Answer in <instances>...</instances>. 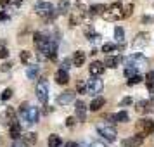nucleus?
Segmentation results:
<instances>
[{
	"label": "nucleus",
	"instance_id": "c85d7f7f",
	"mask_svg": "<svg viewBox=\"0 0 154 147\" xmlns=\"http://www.w3.org/2000/svg\"><path fill=\"white\" fill-rule=\"evenodd\" d=\"M38 69H40V68H38L36 64H29V68L26 69V76H28L29 80H35L36 75H38Z\"/></svg>",
	"mask_w": 154,
	"mask_h": 147
},
{
	"label": "nucleus",
	"instance_id": "79ce46f5",
	"mask_svg": "<svg viewBox=\"0 0 154 147\" xmlns=\"http://www.w3.org/2000/svg\"><path fill=\"white\" fill-rule=\"evenodd\" d=\"M12 147H28L24 142H21V140H16L14 144H12Z\"/></svg>",
	"mask_w": 154,
	"mask_h": 147
},
{
	"label": "nucleus",
	"instance_id": "0eeeda50",
	"mask_svg": "<svg viewBox=\"0 0 154 147\" xmlns=\"http://www.w3.org/2000/svg\"><path fill=\"white\" fill-rule=\"evenodd\" d=\"M14 121H16V109L14 107H5L0 114V125L11 126Z\"/></svg>",
	"mask_w": 154,
	"mask_h": 147
},
{
	"label": "nucleus",
	"instance_id": "6e6552de",
	"mask_svg": "<svg viewBox=\"0 0 154 147\" xmlns=\"http://www.w3.org/2000/svg\"><path fill=\"white\" fill-rule=\"evenodd\" d=\"M97 132H99L100 137H104V139L109 140V142H114V140H116V130L112 128V125H99Z\"/></svg>",
	"mask_w": 154,
	"mask_h": 147
},
{
	"label": "nucleus",
	"instance_id": "e433bc0d",
	"mask_svg": "<svg viewBox=\"0 0 154 147\" xmlns=\"http://www.w3.org/2000/svg\"><path fill=\"white\" fill-rule=\"evenodd\" d=\"M142 80H144V78L140 76V75H137V76H133V78H130V80H128V85H137V83H140Z\"/></svg>",
	"mask_w": 154,
	"mask_h": 147
},
{
	"label": "nucleus",
	"instance_id": "c03bdc74",
	"mask_svg": "<svg viewBox=\"0 0 154 147\" xmlns=\"http://www.w3.org/2000/svg\"><path fill=\"white\" fill-rule=\"evenodd\" d=\"M11 66H12L11 63H5L4 66H2V68H0V69H2V71H9V69H11Z\"/></svg>",
	"mask_w": 154,
	"mask_h": 147
},
{
	"label": "nucleus",
	"instance_id": "9b49d317",
	"mask_svg": "<svg viewBox=\"0 0 154 147\" xmlns=\"http://www.w3.org/2000/svg\"><path fill=\"white\" fill-rule=\"evenodd\" d=\"M33 42H35V47L38 52H42L45 47H47V43L50 42V38L47 35H43V33H40V31H36L35 35H33Z\"/></svg>",
	"mask_w": 154,
	"mask_h": 147
},
{
	"label": "nucleus",
	"instance_id": "b1692460",
	"mask_svg": "<svg viewBox=\"0 0 154 147\" xmlns=\"http://www.w3.org/2000/svg\"><path fill=\"white\" fill-rule=\"evenodd\" d=\"M119 63H121V57H119V56H112V57L109 56L104 61V66H107V68H116Z\"/></svg>",
	"mask_w": 154,
	"mask_h": 147
},
{
	"label": "nucleus",
	"instance_id": "72a5a7b5",
	"mask_svg": "<svg viewBox=\"0 0 154 147\" xmlns=\"http://www.w3.org/2000/svg\"><path fill=\"white\" fill-rule=\"evenodd\" d=\"M11 97H12V90L11 88H5V90L0 93V100H9Z\"/></svg>",
	"mask_w": 154,
	"mask_h": 147
},
{
	"label": "nucleus",
	"instance_id": "20e7f679",
	"mask_svg": "<svg viewBox=\"0 0 154 147\" xmlns=\"http://www.w3.org/2000/svg\"><path fill=\"white\" fill-rule=\"evenodd\" d=\"M35 92H36V99H38L43 106L49 102V83H47L45 78H40V80H38Z\"/></svg>",
	"mask_w": 154,
	"mask_h": 147
},
{
	"label": "nucleus",
	"instance_id": "5701e85b",
	"mask_svg": "<svg viewBox=\"0 0 154 147\" xmlns=\"http://www.w3.org/2000/svg\"><path fill=\"white\" fill-rule=\"evenodd\" d=\"M88 11H90V12H88L90 16H102L104 11H106V5L104 4H95V5H92Z\"/></svg>",
	"mask_w": 154,
	"mask_h": 147
},
{
	"label": "nucleus",
	"instance_id": "473e14b6",
	"mask_svg": "<svg viewBox=\"0 0 154 147\" xmlns=\"http://www.w3.org/2000/svg\"><path fill=\"white\" fill-rule=\"evenodd\" d=\"M26 145H33L36 142V133H33V132H29V133H26L24 135V140H23Z\"/></svg>",
	"mask_w": 154,
	"mask_h": 147
},
{
	"label": "nucleus",
	"instance_id": "7ed1b4c3",
	"mask_svg": "<svg viewBox=\"0 0 154 147\" xmlns=\"http://www.w3.org/2000/svg\"><path fill=\"white\" fill-rule=\"evenodd\" d=\"M35 11H36V14L40 16V17H43V19H49V21L54 17V16H56V9H54V5H52L50 2H43V0L36 2Z\"/></svg>",
	"mask_w": 154,
	"mask_h": 147
},
{
	"label": "nucleus",
	"instance_id": "a878e982",
	"mask_svg": "<svg viewBox=\"0 0 154 147\" xmlns=\"http://www.w3.org/2000/svg\"><path fill=\"white\" fill-rule=\"evenodd\" d=\"M146 85H147V90H149V93H151V95H154V75H152V71L146 75Z\"/></svg>",
	"mask_w": 154,
	"mask_h": 147
},
{
	"label": "nucleus",
	"instance_id": "c756f323",
	"mask_svg": "<svg viewBox=\"0 0 154 147\" xmlns=\"http://www.w3.org/2000/svg\"><path fill=\"white\" fill-rule=\"evenodd\" d=\"M61 144H63V140H61L59 135L52 133V135L49 137V147H61Z\"/></svg>",
	"mask_w": 154,
	"mask_h": 147
},
{
	"label": "nucleus",
	"instance_id": "58836bf2",
	"mask_svg": "<svg viewBox=\"0 0 154 147\" xmlns=\"http://www.w3.org/2000/svg\"><path fill=\"white\" fill-rule=\"evenodd\" d=\"M76 90L80 92V93H85V90H87V85H85L83 81H78V85H76Z\"/></svg>",
	"mask_w": 154,
	"mask_h": 147
},
{
	"label": "nucleus",
	"instance_id": "412c9836",
	"mask_svg": "<svg viewBox=\"0 0 154 147\" xmlns=\"http://www.w3.org/2000/svg\"><path fill=\"white\" fill-rule=\"evenodd\" d=\"M23 4V0H0V5L4 9H17Z\"/></svg>",
	"mask_w": 154,
	"mask_h": 147
},
{
	"label": "nucleus",
	"instance_id": "4c0bfd02",
	"mask_svg": "<svg viewBox=\"0 0 154 147\" xmlns=\"http://www.w3.org/2000/svg\"><path fill=\"white\" fill-rule=\"evenodd\" d=\"M132 11H133V4H128L126 7H123V12H125V17H130V16H132Z\"/></svg>",
	"mask_w": 154,
	"mask_h": 147
},
{
	"label": "nucleus",
	"instance_id": "09e8293b",
	"mask_svg": "<svg viewBox=\"0 0 154 147\" xmlns=\"http://www.w3.org/2000/svg\"><path fill=\"white\" fill-rule=\"evenodd\" d=\"M76 147H90V145H76Z\"/></svg>",
	"mask_w": 154,
	"mask_h": 147
},
{
	"label": "nucleus",
	"instance_id": "f03ea898",
	"mask_svg": "<svg viewBox=\"0 0 154 147\" xmlns=\"http://www.w3.org/2000/svg\"><path fill=\"white\" fill-rule=\"evenodd\" d=\"M21 114L24 116V119L28 121L29 125H36L40 119V109L36 106H29L28 102H24L21 106Z\"/></svg>",
	"mask_w": 154,
	"mask_h": 147
},
{
	"label": "nucleus",
	"instance_id": "c9c22d12",
	"mask_svg": "<svg viewBox=\"0 0 154 147\" xmlns=\"http://www.w3.org/2000/svg\"><path fill=\"white\" fill-rule=\"evenodd\" d=\"M21 63L23 64H28L29 63V52H28V50H23V52H21Z\"/></svg>",
	"mask_w": 154,
	"mask_h": 147
},
{
	"label": "nucleus",
	"instance_id": "9d476101",
	"mask_svg": "<svg viewBox=\"0 0 154 147\" xmlns=\"http://www.w3.org/2000/svg\"><path fill=\"white\" fill-rule=\"evenodd\" d=\"M126 66H133V68H142V66H147V59L144 56H140V54H133V56H128L125 59Z\"/></svg>",
	"mask_w": 154,
	"mask_h": 147
},
{
	"label": "nucleus",
	"instance_id": "3c124183",
	"mask_svg": "<svg viewBox=\"0 0 154 147\" xmlns=\"http://www.w3.org/2000/svg\"><path fill=\"white\" fill-rule=\"evenodd\" d=\"M152 75H154V71H152Z\"/></svg>",
	"mask_w": 154,
	"mask_h": 147
},
{
	"label": "nucleus",
	"instance_id": "2f4dec72",
	"mask_svg": "<svg viewBox=\"0 0 154 147\" xmlns=\"http://www.w3.org/2000/svg\"><path fill=\"white\" fill-rule=\"evenodd\" d=\"M116 50H118V45H116V43H112V42L104 43V45H102V52H104V54H111V52H116Z\"/></svg>",
	"mask_w": 154,
	"mask_h": 147
},
{
	"label": "nucleus",
	"instance_id": "a19ab883",
	"mask_svg": "<svg viewBox=\"0 0 154 147\" xmlns=\"http://www.w3.org/2000/svg\"><path fill=\"white\" fill-rule=\"evenodd\" d=\"M75 123H76V121H75V118H73V116H69V118L66 119V126H75Z\"/></svg>",
	"mask_w": 154,
	"mask_h": 147
},
{
	"label": "nucleus",
	"instance_id": "49530a36",
	"mask_svg": "<svg viewBox=\"0 0 154 147\" xmlns=\"http://www.w3.org/2000/svg\"><path fill=\"white\" fill-rule=\"evenodd\" d=\"M90 147H106V145L100 144V142H94V144H90Z\"/></svg>",
	"mask_w": 154,
	"mask_h": 147
},
{
	"label": "nucleus",
	"instance_id": "dca6fc26",
	"mask_svg": "<svg viewBox=\"0 0 154 147\" xmlns=\"http://www.w3.org/2000/svg\"><path fill=\"white\" fill-rule=\"evenodd\" d=\"M75 109H76V118L80 119V121H85L87 119V106H85L83 100H76L75 102Z\"/></svg>",
	"mask_w": 154,
	"mask_h": 147
},
{
	"label": "nucleus",
	"instance_id": "f257e3e1",
	"mask_svg": "<svg viewBox=\"0 0 154 147\" xmlns=\"http://www.w3.org/2000/svg\"><path fill=\"white\" fill-rule=\"evenodd\" d=\"M106 21H119V19H125V12H123V5L121 2H114L111 5H106V11L102 14Z\"/></svg>",
	"mask_w": 154,
	"mask_h": 147
},
{
	"label": "nucleus",
	"instance_id": "6ab92c4d",
	"mask_svg": "<svg viewBox=\"0 0 154 147\" xmlns=\"http://www.w3.org/2000/svg\"><path fill=\"white\" fill-rule=\"evenodd\" d=\"M68 81H69V75H68V71L57 69V73H56V83H59V85H66Z\"/></svg>",
	"mask_w": 154,
	"mask_h": 147
},
{
	"label": "nucleus",
	"instance_id": "423d86ee",
	"mask_svg": "<svg viewBox=\"0 0 154 147\" xmlns=\"http://www.w3.org/2000/svg\"><path fill=\"white\" fill-rule=\"evenodd\" d=\"M85 16H87L85 9L82 7V5H76V7H75L73 11H71L69 24H71V26H78V24H82V21L85 19Z\"/></svg>",
	"mask_w": 154,
	"mask_h": 147
},
{
	"label": "nucleus",
	"instance_id": "f704fd0d",
	"mask_svg": "<svg viewBox=\"0 0 154 147\" xmlns=\"http://www.w3.org/2000/svg\"><path fill=\"white\" fill-rule=\"evenodd\" d=\"M7 57H9V50H7V47L0 43V59H7Z\"/></svg>",
	"mask_w": 154,
	"mask_h": 147
},
{
	"label": "nucleus",
	"instance_id": "de8ad7c7",
	"mask_svg": "<svg viewBox=\"0 0 154 147\" xmlns=\"http://www.w3.org/2000/svg\"><path fill=\"white\" fill-rule=\"evenodd\" d=\"M78 144H75V142H68V144H66V145H63V147H76Z\"/></svg>",
	"mask_w": 154,
	"mask_h": 147
},
{
	"label": "nucleus",
	"instance_id": "a18cd8bd",
	"mask_svg": "<svg viewBox=\"0 0 154 147\" xmlns=\"http://www.w3.org/2000/svg\"><path fill=\"white\" fill-rule=\"evenodd\" d=\"M7 19H9V16L5 12H0V21H7Z\"/></svg>",
	"mask_w": 154,
	"mask_h": 147
},
{
	"label": "nucleus",
	"instance_id": "2eb2a0df",
	"mask_svg": "<svg viewBox=\"0 0 154 147\" xmlns=\"http://www.w3.org/2000/svg\"><path fill=\"white\" fill-rule=\"evenodd\" d=\"M147 43H149V33L142 31V33H139V35L135 36V40H133V47H135V49H142V47H146Z\"/></svg>",
	"mask_w": 154,
	"mask_h": 147
},
{
	"label": "nucleus",
	"instance_id": "8fccbe9b",
	"mask_svg": "<svg viewBox=\"0 0 154 147\" xmlns=\"http://www.w3.org/2000/svg\"><path fill=\"white\" fill-rule=\"evenodd\" d=\"M0 147H2V139H0Z\"/></svg>",
	"mask_w": 154,
	"mask_h": 147
},
{
	"label": "nucleus",
	"instance_id": "f3484780",
	"mask_svg": "<svg viewBox=\"0 0 154 147\" xmlns=\"http://www.w3.org/2000/svg\"><path fill=\"white\" fill-rule=\"evenodd\" d=\"M85 59H87V56H85L83 50H76V52L73 54V57H71V63H73V66L80 68V66L85 64Z\"/></svg>",
	"mask_w": 154,
	"mask_h": 147
},
{
	"label": "nucleus",
	"instance_id": "bb28decb",
	"mask_svg": "<svg viewBox=\"0 0 154 147\" xmlns=\"http://www.w3.org/2000/svg\"><path fill=\"white\" fill-rule=\"evenodd\" d=\"M57 11H59V14H66L68 11H71V4L68 0H59V4H57Z\"/></svg>",
	"mask_w": 154,
	"mask_h": 147
},
{
	"label": "nucleus",
	"instance_id": "1a4fd4ad",
	"mask_svg": "<svg viewBox=\"0 0 154 147\" xmlns=\"http://www.w3.org/2000/svg\"><path fill=\"white\" fill-rule=\"evenodd\" d=\"M104 88V83H102V80H99L97 76H92L88 80V83H87V90L90 92L92 95H99L100 92Z\"/></svg>",
	"mask_w": 154,
	"mask_h": 147
},
{
	"label": "nucleus",
	"instance_id": "7c9ffc66",
	"mask_svg": "<svg viewBox=\"0 0 154 147\" xmlns=\"http://www.w3.org/2000/svg\"><path fill=\"white\" fill-rule=\"evenodd\" d=\"M137 68H133V66H126L125 68V71H123V75H125V78L126 80H130V78H133V76H137Z\"/></svg>",
	"mask_w": 154,
	"mask_h": 147
},
{
	"label": "nucleus",
	"instance_id": "37998d69",
	"mask_svg": "<svg viewBox=\"0 0 154 147\" xmlns=\"http://www.w3.org/2000/svg\"><path fill=\"white\" fill-rule=\"evenodd\" d=\"M69 63H71L69 59H68V61H64L63 66H61V69H63V71H68V68H69Z\"/></svg>",
	"mask_w": 154,
	"mask_h": 147
},
{
	"label": "nucleus",
	"instance_id": "393cba45",
	"mask_svg": "<svg viewBox=\"0 0 154 147\" xmlns=\"http://www.w3.org/2000/svg\"><path fill=\"white\" fill-rule=\"evenodd\" d=\"M104 104H106V99L104 97H95L94 100H92V104H90V111H99Z\"/></svg>",
	"mask_w": 154,
	"mask_h": 147
},
{
	"label": "nucleus",
	"instance_id": "f8f14e48",
	"mask_svg": "<svg viewBox=\"0 0 154 147\" xmlns=\"http://www.w3.org/2000/svg\"><path fill=\"white\" fill-rule=\"evenodd\" d=\"M75 97H76V92L66 90V92H63V93L57 97V104L59 106H68V104H71V102L75 100Z\"/></svg>",
	"mask_w": 154,
	"mask_h": 147
},
{
	"label": "nucleus",
	"instance_id": "aec40b11",
	"mask_svg": "<svg viewBox=\"0 0 154 147\" xmlns=\"http://www.w3.org/2000/svg\"><path fill=\"white\" fill-rule=\"evenodd\" d=\"M114 40L116 43H119V49H123V42H125V31L121 26H116L114 28Z\"/></svg>",
	"mask_w": 154,
	"mask_h": 147
},
{
	"label": "nucleus",
	"instance_id": "a211bd4d",
	"mask_svg": "<svg viewBox=\"0 0 154 147\" xmlns=\"http://www.w3.org/2000/svg\"><path fill=\"white\" fill-rule=\"evenodd\" d=\"M9 135H11V139H14V140H17L21 137V125L17 123V119L9 126Z\"/></svg>",
	"mask_w": 154,
	"mask_h": 147
},
{
	"label": "nucleus",
	"instance_id": "4468645a",
	"mask_svg": "<svg viewBox=\"0 0 154 147\" xmlns=\"http://www.w3.org/2000/svg\"><path fill=\"white\" fill-rule=\"evenodd\" d=\"M88 71H90L92 76H97L99 78L106 71V66H104V63H100V61H94V63L88 66Z\"/></svg>",
	"mask_w": 154,
	"mask_h": 147
},
{
	"label": "nucleus",
	"instance_id": "39448f33",
	"mask_svg": "<svg viewBox=\"0 0 154 147\" xmlns=\"http://www.w3.org/2000/svg\"><path fill=\"white\" fill-rule=\"evenodd\" d=\"M137 130H139V135H142V137L151 135V133H154V121L147 118H140L137 121Z\"/></svg>",
	"mask_w": 154,
	"mask_h": 147
},
{
	"label": "nucleus",
	"instance_id": "ddd939ff",
	"mask_svg": "<svg viewBox=\"0 0 154 147\" xmlns=\"http://www.w3.org/2000/svg\"><path fill=\"white\" fill-rule=\"evenodd\" d=\"M144 144V137L142 135H132V137H128V139L123 140V145L125 147H140Z\"/></svg>",
	"mask_w": 154,
	"mask_h": 147
},
{
	"label": "nucleus",
	"instance_id": "ea45409f",
	"mask_svg": "<svg viewBox=\"0 0 154 147\" xmlns=\"http://www.w3.org/2000/svg\"><path fill=\"white\" fill-rule=\"evenodd\" d=\"M130 104H132V97H125L123 100H121V102H119V106H121V107H125V106H130Z\"/></svg>",
	"mask_w": 154,
	"mask_h": 147
},
{
	"label": "nucleus",
	"instance_id": "4be33fe9",
	"mask_svg": "<svg viewBox=\"0 0 154 147\" xmlns=\"http://www.w3.org/2000/svg\"><path fill=\"white\" fill-rule=\"evenodd\" d=\"M112 123H125V121H128V112L126 111H119V112H114L111 116Z\"/></svg>",
	"mask_w": 154,
	"mask_h": 147
},
{
	"label": "nucleus",
	"instance_id": "cd10ccee",
	"mask_svg": "<svg viewBox=\"0 0 154 147\" xmlns=\"http://www.w3.org/2000/svg\"><path fill=\"white\" fill-rule=\"evenodd\" d=\"M85 35L88 36V40H90L92 43H97V42H100V35H99V33H94V29H92L90 26L87 28V31H85Z\"/></svg>",
	"mask_w": 154,
	"mask_h": 147
}]
</instances>
